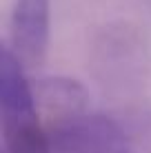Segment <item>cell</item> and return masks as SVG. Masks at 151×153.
I'll return each mask as SVG.
<instances>
[{
	"mask_svg": "<svg viewBox=\"0 0 151 153\" xmlns=\"http://www.w3.org/2000/svg\"><path fill=\"white\" fill-rule=\"evenodd\" d=\"M45 126L54 153H127L122 126L105 113L87 111L78 118Z\"/></svg>",
	"mask_w": 151,
	"mask_h": 153,
	"instance_id": "obj_1",
	"label": "cell"
},
{
	"mask_svg": "<svg viewBox=\"0 0 151 153\" xmlns=\"http://www.w3.org/2000/svg\"><path fill=\"white\" fill-rule=\"evenodd\" d=\"M49 0H16L9 18V49L22 67L45 62L49 47Z\"/></svg>",
	"mask_w": 151,
	"mask_h": 153,
	"instance_id": "obj_2",
	"label": "cell"
},
{
	"mask_svg": "<svg viewBox=\"0 0 151 153\" xmlns=\"http://www.w3.org/2000/svg\"><path fill=\"white\" fill-rule=\"evenodd\" d=\"M33 96L38 109L47 118V124L65 122L89 111V93L74 78H40L33 87Z\"/></svg>",
	"mask_w": 151,
	"mask_h": 153,
	"instance_id": "obj_3",
	"label": "cell"
}]
</instances>
